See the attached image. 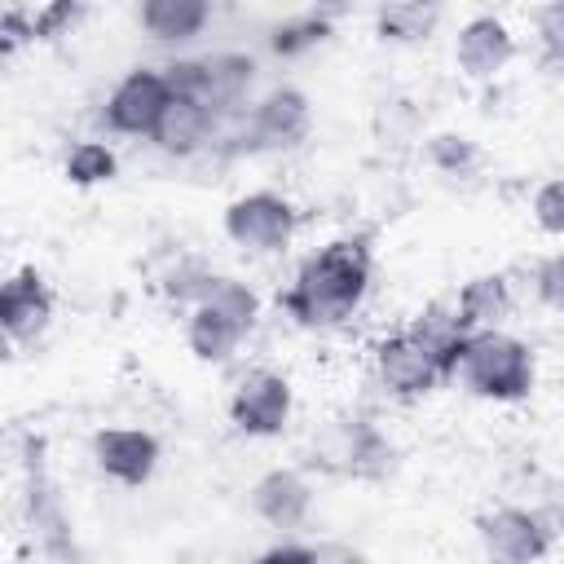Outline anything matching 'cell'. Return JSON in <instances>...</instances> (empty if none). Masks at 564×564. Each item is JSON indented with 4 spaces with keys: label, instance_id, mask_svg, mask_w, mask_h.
Segmentation results:
<instances>
[{
    "label": "cell",
    "instance_id": "6da1fadb",
    "mask_svg": "<svg viewBox=\"0 0 564 564\" xmlns=\"http://www.w3.org/2000/svg\"><path fill=\"white\" fill-rule=\"evenodd\" d=\"M370 286V251L361 238H335L308 256L282 295V308L300 326H339L352 317Z\"/></svg>",
    "mask_w": 564,
    "mask_h": 564
},
{
    "label": "cell",
    "instance_id": "7a4b0ae2",
    "mask_svg": "<svg viewBox=\"0 0 564 564\" xmlns=\"http://www.w3.org/2000/svg\"><path fill=\"white\" fill-rule=\"evenodd\" d=\"M458 375L471 392L494 401H516L533 388V357L529 348L507 330H471L458 357Z\"/></svg>",
    "mask_w": 564,
    "mask_h": 564
},
{
    "label": "cell",
    "instance_id": "3957f363",
    "mask_svg": "<svg viewBox=\"0 0 564 564\" xmlns=\"http://www.w3.org/2000/svg\"><path fill=\"white\" fill-rule=\"evenodd\" d=\"M313 458L335 476H383L392 467V445L361 419H335L313 441Z\"/></svg>",
    "mask_w": 564,
    "mask_h": 564
},
{
    "label": "cell",
    "instance_id": "277c9868",
    "mask_svg": "<svg viewBox=\"0 0 564 564\" xmlns=\"http://www.w3.org/2000/svg\"><path fill=\"white\" fill-rule=\"evenodd\" d=\"M295 207L282 198V194H269V189H256V194H242L225 207V234L229 242L256 251V256H269V251H282L295 234Z\"/></svg>",
    "mask_w": 564,
    "mask_h": 564
},
{
    "label": "cell",
    "instance_id": "5b68a950",
    "mask_svg": "<svg viewBox=\"0 0 564 564\" xmlns=\"http://www.w3.org/2000/svg\"><path fill=\"white\" fill-rule=\"evenodd\" d=\"M480 546L494 564H538L551 551V529L520 507H498L476 520Z\"/></svg>",
    "mask_w": 564,
    "mask_h": 564
},
{
    "label": "cell",
    "instance_id": "8992f818",
    "mask_svg": "<svg viewBox=\"0 0 564 564\" xmlns=\"http://www.w3.org/2000/svg\"><path fill=\"white\" fill-rule=\"evenodd\" d=\"M229 419L247 436H278L291 419V383L273 370H251L229 397Z\"/></svg>",
    "mask_w": 564,
    "mask_h": 564
},
{
    "label": "cell",
    "instance_id": "52a82bcc",
    "mask_svg": "<svg viewBox=\"0 0 564 564\" xmlns=\"http://www.w3.org/2000/svg\"><path fill=\"white\" fill-rule=\"evenodd\" d=\"M167 101H172V88H167L163 70H145V66L128 70L115 84V93L106 97V123L123 137H150L159 115L167 110Z\"/></svg>",
    "mask_w": 564,
    "mask_h": 564
},
{
    "label": "cell",
    "instance_id": "ba28073f",
    "mask_svg": "<svg viewBox=\"0 0 564 564\" xmlns=\"http://www.w3.org/2000/svg\"><path fill=\"white\" fill-rule=\"evenodd\" d=\"M308 123H313V106L300 88H269L251 106L242 141L251 150H286L308 132Z\"/></svg>",
    "mask_w": 564,
    "mask_h": 564
},
{
    "label": "cell",
    "instance_id": "9c48e42d",
    "mask_svg": "<svg viewBox=\"0 0 564 564\" xmlns=\"http://www.w3.org/2000/svg\"><path fill=\"white\" fill-rule=\"evenodd\" d=\"M375 375L397 397H423L441 379V366H436V357L410 330H401V335L379 339V348H375Z\"/></svg>",
    "mask_w": 564,
    "mask_h": 564
},
{
    "label": "cell",
    "instance_id": "30bf717a",
    "mask_svg": "<svg viewBox=\"0 0 564 564\" xmlns=\"http://www.w3.org/2000/svg\"><path fill=\"white\" fill-rule=\"evenodd\" d=\"M97 467L119 485H145L159 467V441L141 427H106L93 436Z\"/></svg>",
    "mask_w": 564,
    "mask_h": 564
},
{
    "label": "cell",
    "instance_id": "8fae6325",
    "mask_svg": "<svg viewBox=\"0 0 564 564\" xmlns=\"http://www.w3.org/2000/svg\"><path fill=\"white\" fill-rule=\"evenodd\" d=\"M53 322V291L44 286V278L35 269H22L4 282L0 291V326L13 344H26L35 335H44V326Z\"/></svg>",
    "mask_w": 564,
    "mask_h": 564
},
{
    "label": "cell",
    "instance_id": "7c38bea8",
    "mask_svg": "<svg viewBox=\"0 0 564 564\" xmlns=\"http://www.w3.org/2000/svg\"><path fill=\"white\" fill-rule=\"evenodd\" d=\"M511 53H516V40H511V31H507L502 18L480 13V18H471V22L458 26L454 62H458L463 75H471V79H489V75H498V70L511 62Z\"/></svg>",
    "mask_w": 564,
    "mask_h": 564
},
{
    "label": "cell",
    "instance_id": "4fadbf2b",
    "mask_svg": "<svg viewBox=\"0 0 564 564\" xmlns=\"http://www.w3.org/2000/svg\"><path fill=\"white\" fill-rule=\"evenodd\" d=\"M251 507H256V516H260L264 524H273V529H295V524H304V516H308V507H313V489H308V480H304L300 471L273 467V471H264V476L256 480Z\"/></svg>",
    "mask_w": 564,
    "mask_h": 564
},
{
    "label": "cell",
    "instance_id": "5bb4252c",
    "mask_svg": "<svg viewBox=\"0 0 564 564\" xmlns=\"http://www.w3.org/2000/svg\"><path fill=\"white\" fill-rule=\"evenodd\" d=\"M212 128H216V115H212L203 101H194V97H172L167 110L159 115L150 141H154L163 154H176V159H181V154H194V150L212 137Z\"/></svg>",
    "mask_w": 564,
    "mask_h": 564
},
{
    "label": "cell",
    "instance_id": "9a60e30c",
    "mask_svg": "<svg viewBox=\"0 0 564 564\" xmlns=\"http://www.w3.org/2000/svg\"><path fill=\"white\" fill-rule=\"evenodd\" d=\"M410 335L436 357L441 375H458V357H463V344H467V326L458 317V308H445V304H427L414 322H410Z\"/></svg>",
    "mask_w": 564,
    "mask_h": 564
},
{
    "label": "cell",
    "instance_id": "2e32d148",
    "mask_svg": "<svg viewBox=\"0 0 564 564\" xmlns=\"http://www.w3.org/2000/svg\"><path fill=\"white\" fill-rule=\"evenodd\" d=\"M137 18H141L145 35H154L163 44H185L212 22V4L207 0H145Z\"/></svg>",
    "mask_w": 564,
    "mask_h": 564
},
{
    "label": "cell",
    "instance_id": "e0dca14e",
    "mask_svg": "<svg viewBox=\"0 0 564 564\" xmlns=\"http://www.w3.org/2000/svg\"><path fill=\"white\" fill-rule=\"evenodd\" d=\"M454 308H458L467 330H494L511 308V286H507L502 273H480V278L463 282Z\"/></svg>",
    "mask_w": 564,
    "mask_h": 564
},
{
    "label": "cell",
    "instance_id": "ac0fdd59",
    "mask_svg": "<svg viewBox=\"0 0 564 564\" xmlns=\"http://www.w3.org/2000/svg\"><path fill=\"white\" fill-rule=\"evenodd\" d=\"M207 62V93H203V106L212 115L220 110H234L242 101V93L251 88L256 79V62L247 53H216V57H203Z\"/></svg>",
    "mask_w": 564,
    "mask_h": 564
},
{
    "label": "cell",
    "instance_id": "d6986e66",
    "mask_svg": "<svg viewBox=\"0 0 564 564\" xmlns=\"http://www.w3.org/2000/svg\"><path fill=\"white\" fill-rule=\"evenodd\" d=\"M436 22H441V9L423 4V0H397V4H383L375 13V31L392 44H419L436 31Z\"/></svg>",
    "mask_w": 564,
    "mask_h": 564
},
{
    "label": "cell",
    "instance_id": "ffe728a7",
    "mask_svg": "<svg viewBox=\"0 0 564 564\" xmlns=\"http://www.w3.org/2000/svg\"><path fill=\"white\" fill-rule=\"evenodd\" d=\"M194 308H212V313H220L225 322H234V326L247 335L251 322H256V313H260V300H256V291H251L247 282H238V278H220V273H216Z\"/></svg>",
    "mask_w": 564,
    "mask_h": 564
},
{
    "label": "cell",
    "instance_id": "44dd1931",
    "mask_svg": "<svg viewBox=\"0 0 564 564\" xmlns=\"http://www.w3.org/2000/svg\"><path fill=\"white\" fill-rule=\"evenodd\" d=\"M185 339H189L194 357H203V361H225V357L238 348L242 330H238L234 322H225L220 313H212V308H194L189 322H185Z\"/></svg>",
    "mask_w": 564,
    "mask_h": 564
},
{
    "label": "cell",
    "instance_id": "7402d4cb",
    "mask_svg": "<svg viewBox=\"0 0 564 564\" xmlns=\"http://www.w3.org/2000/svg\"><path fill=\"white\" fill-rule=\"evenodd\" d=\"M326 35H330V22L317 18V13H304V18H291V22L273 26L269 48H273L278 57H300V53H308L313 44H322Z\"/></svg>",
    "mask_w": 564,
    "mask_h": 564
},
{
    "label": "cell",
    "instance_id": "603a6c76",
    "mask_svg": "<svg viewBox=\"0 0 564 564\" xmlns=\"http://www.w3.org/2000/svg\"><path fill=\"white\" fill-rule=\"evenodd\" d=\"M66 176H70V185H101V181H110V176H115V150L101 145V141H79V145H70V154H66Z\"/></svg>",
    "mask_w": 564,
    "mask_h": 564
},
{
    "label": "cell",
    "instance_id": "cb8c5ba5",
    "mask_svg": "<svg viewBox=\"0 0 564 564\" xmlns=\"http://www.w3.org/2000/svg\"><path fill=\"white\" fill-rule=\"evenodd\" d=\"M427 159L441 172H467L476 163V141L471 137H458V132H441V137L427 141Z\"/></svg>",
    "mask_w": 564,
    "mask_h": 564
},
{
    "label": "cell",
    "instance_id": "d4e9b609",
    "mask_svg": "<svg viewBox=\"0 0 564 564\" xmlns=\"http://www.w3.org/2000/svg\"><path fill=\"white\" fill-rule=\"evenodd\" d=\"M533 220H538V229H546V234H564V176H560V181H546V185L533 194Z\"/></svg>",
    "mask_w": 564,
    "mask_h": 564
},
{
    "label": "cell",
    "instance_id": "484cf974",
    "mask_svg": "<svg viewBox=\"0 0 564 564\" xmlns=\"http://www.w3.org/2000/svg\"><path fill=\"white\" fill-rule=\"evenodd\" d=\"M538 40H542L546 57L564 66V0L538 9Z\"/></svg>",
    "mask_w": 564,
    "mask_h": 564
},
{
    "label": "cell",
    "instance_id": "4316f807",
    "mask_svg": "<svg viewBox=\"0 0 564 564\" xmlns=\"http://www.w3.org/2000/svg\"><path fill=\"white\" fill-rule=\"evenodd\" d=\"M79 13H84V4L57 0V4L35 9V13H31V22H35V35H62L66 26H75V22H79Z\"/></svg>",
    "mask_w": 564,
    "mask_h": 564
},
{
    "label": "cell",
    "instance_id": "83f0119b",
    "mask_svg": "<svg viewBox=\"0 0 564 564\" xmlns=\"http://www.w3.org/2000/svg\"><path fill=\"white\" fill-rule=\"evenodd\" d=\"M538 295H542L546 308L564 313V251L542 260V269H538Z\"/></svg>",
    "mask_w": 564,
    "mask_h": 564
},
{
    "label": "cell",
    "instance_id": "f1b7e54d",
    "mask_svg": "<svg viewBox=\"0 0 564 564\" xmlns=\"http://www.w3.org/2000/svg\"><path fill=\"white\" fill-rule=\"evenodd\" d=\"M308 555H313V564H361V555H357V551H348V546H339V542L308 546Z\"/></svg>",
    "mask_w": 564,
    "mask_h": 564
},
{
    "label": "cell",
    "instance_id": "f546056e",
    "mask_svg": "<svg viewBox=\"0 0 564 564\" xmlns=\"http://www.w3.org/2000/svg\"><path fill=\"white\" fill-rule=\"evenodd\" d=\"M256 564H313V555H308V546H273Z\"/></svg>",
    "mask_w": 564,
    "mask_h": 564
}]
</instances>
